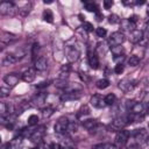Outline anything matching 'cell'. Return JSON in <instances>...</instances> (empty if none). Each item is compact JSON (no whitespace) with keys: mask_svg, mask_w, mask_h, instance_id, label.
<instances>
[{"mask_svg":"<svg viewBox=\"0 0 149 149\" xmlns=\"http://www.w3.org/2000/svg\"><path fill=\"white\" fill-rule=\"evenodd\" d=\"M81 125H83V127H84L85 129L91 130V129H93V128H95V127H97L98 122H97V120H95V119H85V120H83Z\"/></svg>","mask_w":149,"mask_h":149,"instance_id":"20","label":"cell"},{"mask_svg":"<svg viewBox=\"0 0 149 149\" xmlns=\"http://www.w3.org/2000/svg\"><path fill=\"white\" fill-rule=\"evenodd\" d=\"M80 91H66L61 95L62 101H69V100H74L80 98Z\"/></svg>","mask_w":149,"mask_h":149,"instance_id":"14","label":"cell"},{"mask_svg":"<svg viewBox=\"0 0 149 149\" xmlns=\"http://www.w3.org/2000/svg\"><path fill=\"white\" fill-rule=\"evenodd\" d=\"M114 72L118 73V74H120V73L123 72V65H122V63H118V64L115 65V68H114Z\"/></svg>","mask_w":149,"mask_h":149,"instance_id":"41","label":"cell"},{"mask_svg":"<svg viewBox=\"0 0 149 149\" xmlns=\"http://www.w3.org/2000/svg\"><path fill=\"white\" fill-rule=\"evenodd\" d=\"M95 86H97L99 90H105L106 87L109 86V81H108L107 79L102 78V79H99V80L95 83Z\"/></svg>","mask_w":149,"mask_h":149,"instance_id":"27","label":"cell"},{"mask_svg":"<svg viewBox=\"0 0 149 149\" xmlns=\"http://www.w3.org/2000/svg\"><path fill=\"white\" fill-rule=\"evenodd\" d=\"M88 64L94 70H97L99 68V58L94 52H90L88 54Z\"/></svg>","mask_w":149,"mask_h":149,"instance_id":"19","label":"cell"},{"mask_svg":"<svg viewBox=\"0 0 149 149\" xmlns=\"http://www.w3.org/2000/svg\"><path fill=\"white\" fill-rule=\"evenodd\" d=\"M95 34H97L99 37H105L106 34H107V31H106L105 28H102V27H98V28H95Z\"/></svg>","mask_w":149,"mask_h":149,"instance_id":"38","label":"cell"},{"mask_svg":"<svg viewBox=\"0 0 149 149\" xmlns=\"http://www.w3.org/2000/svg\"><path fill=\"white\" fill-rule=\"evenodd\" d=\"M45 98H47V93H38L37 95L34 97L33 102H35V105H37V106H41L45 101Z\"/></svg>","mask_w":149,"mask_h":149,"instance_id":"24","label":"cell"},{"mask_svg":"<svg viewBox=\"0 0 149 149\" xmlns=\"http://www.w3.org/2000/svg\"><path fill=\"white\" fill-rule=\"evenodd\" d=\"M0 125L7 127V128H13V121H10L8 118H5V116H0Z\"/></svg>","mask_w":149,"mask_h":149,"instance_id":"30","label":"cell"},{"mask_svg":"<svg viewBox=\"0 0 149 149\" xmlns=\"http://www.w3.org/2000/svg\"><path fill=\"white\" fill-rule=\"evenodd\" d=\"M79 76H80L81 80H84V81H88V78H87L86 73H79Z\"/></svg>","mask_w":149,"mask_h":149,"instance_id":"48","label":"cell"},{"mask_svg":"<svg viewBox=\"0 0 149 149\" xmlns=\"http://www.w3.org/2000/svg\"><path fill=\"white\" fill-rule=\"evenodd\" d=\"M108 21H109V23H120L121 20L116 14H111L108 16Z\"/></svg>","mask_w":149,"mask_h":149,"instance_id":"37","label":"cell"},{"mask_svg":"<svg viewBox=\"0 0 149 149\" xmlns=\"http://www.w3.org/2000/svg\"><path fill=\"white\" fill-rule=\"evenodd\" d=\"M93 149H102V144H98V146H95Z\"/></svg>","mask_w":149,"mask_h":149,"instance_id":"49","label":"cell"},{"mask_svg":"<svg viewBox=\"0 0 149 149\" xmlns=\"http://www.w3.org/2000/svg\"><path fill=\"white\" fill-rule=\"evenodd\" d=\"M127 108L130 112V114H137V115H146L147 113V105L142 101H128Z\"/></svg>","mask_w":149,"mask_h":149,"instance_id":"3","label":"cell"},{"mask_svg":"<svg viewBox=\"0 0 149 149\" xmlns=\"http://www.w3.org/2000/svg\"><path fill=\"white\" fill-rule=\"evenodd\" d=\"M21 144H22V137H21V136L14 139L10 143H8V146H9L10 149H19V148L21 147Z\"/></svg>","mask_w":149,"mask_h":149,"instance_id":"25","label":"cell"},{"mask_svg":"<svg viewBox=\"0 0 149 149\" xmlns=\"http://www.w3.org/2000/svg\"><path fill=\"white\" fill-rule=\"evenodd\" d=\"M112 5H113V1H112V0H106V1H104V7H105L106 9H109V8L112 7Z\"/></svg>","mask_w":149,"mask_h":149,"instance_id":"46","label":"cell"},{"mask_svg":"<svg viewBox=\"0 0 149 149\" xmlns=\"http://www.w3.org/2000/svg\"><path fill=\"white\" fill-rule=\"evenodd\" d=\"M30 8H31V3H28V5H26L23 8H19V13L21 14V15H23V16H26L29 12H30Z\"/></svg>","mask_w":149,"mask_h":149,"instance_id":"36","label":"cell"},{"mask_svg":"<svg viewBox=\"0 0 149 149\" xmlns=\"http://www.w3.org/2000/svg\"><path fill=\"white\" fill-rule=\"evenodd\" d=\"M7 113V104L0 101V115H3Z\"/></svg>","mask_w":149,"mask_h":149,"instance_id":"42","label":"cell"},{"mask_svg":"<svg viewBox=\"0 0 149 149\" xmlns=\"http://www.w3.org/2000/svg\"><path fill=\"white\" fill-rule=\"evenodd\" d=\"M69 118L68 116H61L55 126H54V129H55V133L59 134V135H63V134H66V129H68V125H69Z\"/></svg>","mask_w":149,"mask_h":149,"instance_id":"4","label":"cell"},{"mask_svg":"<svg viewBox=\"0 0 149 149\" xmlns=\"http://www.w3.org/2000/svg\"><path fill=\"white\" fill-rule=\"evenodd\" d=\"M62 137H63V140H62V143L61 144L64 147V149H74L76 148L73 141L68 136V134H63Z\"/></svg>","mask_w":149,"mask_h":149,"instance_id":"18","label":"cell"},{"mask_svg":"<svg viewBox=\"0 0 149 149\" xmlns=\"http://www.w3.org/2000/svg\"><path fill=\"white\" fill-rule=\"evenodd\" d=\"M54 107H51V106H47V107H43L42 109H41V112H42V115L44 116V118H49V116H51L52 114H54Z\"/></svg>","mask_w":149,"mask_h":149,"instance_id":"28","label":"cell"},{"mask_svg":"<svg viewBox=\"0 0 149 149\" xmlns=\"http://www.w3.org/2000/svg\"><path fill=\"white\" fill-rule=\"evenodd\" d=\"M79 55H80V52L76 47H68L66 48V58L70 63H73L76 61H78Z\"/></svg>","mask_w":149,"mask_h":149,"instance_id":"11","label":"cell"},{"mask_svg":"<svg viewBox=\"0 0 149 149\" xmlns=\"http://www.w3.org/2000/svg\"><path fill=\"white\" fill-rule=\"evenodd\" d=\"M78 130V122L76 120H70L69 125H68V129H66V134H71V133H76Z\"/></svg>","mask_w":149,"mask_h":149,"instance_id":"23","label":"cell"},{"mask_svg":"<svg viewBox=\"0 0 149 149\" xmlns=\"http://www.w3.org/2000/svg\"><path fill=\"white\" fill-rule=\"evenodd\" d=\"M0 143H1V136H0Z\"/></svg>","mask_w":149,"mask_h":149,"instance_id":"51","label":"cell"},{"mask_svg":"<svg viewBox=\"0 0 149 149\" xmlns=\"http://www.w3.org/2000/svg\"><path fill=\"white\" fill-rule=\"evenodd\" d=\"M139 63H140V57L136 56V55H133V56H130L128 58L129 66H136V65H139Z\"/></svg>","mask_w":149,"mask_h":149,"instance_id":"31","label":"cell"},{"mask_svg":"<svg viewBox=\"0 0 149 149\" xmlns=\"http://www.w3.org/2000/svg\"><path fill=\"white\" fill-rule=\"evenodd\" d=\"M16 35L12 34V33H7V31H3L0 34V42L3 43V44H10L13 43L14 41H16Z\"/></svg>","mask_w":149,"mask_h":149,"instance_id":"15","label":"cell"},{"mask_svg":"<svg viewBox=\"0 0 149 149\" xmlns=\"http://www.w3.org/2000/svg\"><path fill=\"white\" fill-rule=\"evenodd\" d=\"M125 41V35L121 31H114L111 34L109 38H108V42L111 45H122Z\"/></svg>","mask_w":149,"mask_h":149,"instance_id":"7","label":"cell"},{"mask_svg":"<svg viewBox=\"0 0 149 149\" xmlns=\"http://www.w3.org/2000/svg\"><path fill=\"white\" fill-rule=\"evenodd\" d=\"M102 149H119V148L112 143H102Z\"/></svg>","mask_w":149,"mask_h":149,"instance_id":"43","label":"cell"},{"mask_svg":"<svg viewBox=\"0 0 149 149\" xmlns=\"http://www.w3.org/2000/svg\"><path fill=\"white\" fill-rule=\"evenodd\" d=\"M84 7H85V9H86V10H88V12L98 13V7H97V5H95L94 2L86 1V2H84Z\"/></svg>","mask_w":149,"mask_h":149,"instance_id":"26","label":"cell"},{"mask_svg":"<svg viewBox=\"0 0 149 149\" xmlns=\"http://www.w3.org/2000/svg\"><path fill=\"white\" fill-rule=\"evenodd\" d=\"M19 12L16 5L12 1H1L0 2V15L13 16Z\"/></svg>","mask_w":149,"mask_h":149,"instance_id":"2","label":"cell"},{"mask_svg":"<svg viewBox=\"0 0 149 149\" xmlns=\"http://www.w3.org/2000/svg\"><path fill=\"white\" fill-rule=\"evenodd\" d=\"M20 78H21V77H20L17 73L10 72V73H7V74L3 77V81H5V84H7L9 87H14V86L17 85Z\"/></svg>","mask_w":149,"mask_h":149,"instance_id":"8","label":"cell"},{"mask_svg":"<svg viewBox=\"0 0 149 149\" xmlns=\"http://www.w3.org/2000/svg\"><path fill=\"white\" fill-rule=\"evenodd\" d=\"M88 114H90V108H88L86 105H84V106L78 111V113H77V118H83V116L88 115Z\"/></svg>","mask_w":149,"mask_h":149,"instance_id":"32","label":"cell"},{"mask_svg":"<svg viewBox=\"0 0 149 149\" xmlns=\"http://www.w3.org/2000/svg\"><path fill=\"white\" fill-rule=\"evenodd\" d=\"M19 107H20V111H24V109H27V108L30 107V104L27 100H22V101L19 102Z\"/></svg>","mask_w":149,"mask_h":149,"instance_id":"39","label":"cell"},{"mask_svg":"<svg viewBox=\"0 0 149 149\" xmlns=\"http://www.w3.org/2000/svg\"><path fill=\"white\" fill-rule=\"evenodd\" d=\"M121 22V26H122V28L125 29V30H128L129 33L132 31V30H134L135 29V23H133V22H130L128 19H125V20H121L120 21Z\"/></svg>","mask_w":149,"mask_h":149,"instance_id":"22","label":"cell"},{"mask_svg":"<svg viewBox=\"0 0 149 149\" xmlns=\"http://www.w3.org/2000/svg\"><path fill=\"white\" fill-rule=\"evenodd\" d=\"M129 123H132L129 114L128 115H123V116H118L112 121V123L109 125V128L113 129V132H119V130L123 129Z\"/></svg>","mask_w":149,"mask_h":149,"instance_id":"1","label":"cell"},{"mask_svg":"<svg viewBox=\"0 0 149 149\" xmlns=\"http://www.w3.org/2000/svg\"><path fill=\"white\" fill-rule=\"evenodd\" d=\"M115 100H116V97H115V94H113V93H108V94L104 98L105 105H113V104L115 102Z\"/></svg>","mask_w":149,"mask_h":149,"instance_id":"29","label":"cell"},{"mask_svg":"<svg viewBox=\"0 0 149 149\" xmlns=\"http://www.w3.org/2000/svg\"><path fill=\"white\" fill-rule=\"evenodd\" d=\"M44 130H45V127L44 126H40L36 129H34L33 133H31V135H30V137H29L31 140V142H34V143L40 142L43 139V136H44Z\"/></svg>","mask_w":149,"mask_h":149,"instance_id":"10","label":"cell"},{"mask_svg":"<svg viewBox=\"0 0 149 149\" xmlns=\"http://www.w3.org/2000/svg\"><path fill=\"white\" fill-rule=\"evenodd\" d=\"M9 94H10V90H9V87L0 86V99H1V98H7Z\"/></svg>","mask_w":149,"mask_h":149,"instance_id":"34","label":"cell"},{"mask_svg":"<svg viewBox=\"0 0 149 149\" xmlns=\"http://www.w3.org/2000/svg\"><path fill=\"white\" fill-rule=\"evenodd\" d=\"M35 78H36V71H35L34 68H30V69L26 70L21 74V79L23 81H26V83H31V81L35 80Z\"/></svg>","mask_w":149,"mask_h":149,"instance_id":"13","label":"cell"},{"mask_svg":"<svg viewBox=\"0 0 149 149\" xmlns=\"http://www.w3.org/2000/svg\"><path fill=\"white\" fill-rule=\"evenodd\" d=\"M90 102H91V105H92L93 107H95V108H102V107L105 106L104 98H102V97H100V95H98V94L93 95V97L91 98Z\"/></svg>","mask_w":149,"mask_h":149,"instance_id":"17","label":"cell"},{"mask_svg":"<svg viewBox=\"0 0 149 149\" xmlns=\"http://www.w3.org/2000/svg\"><path fill=\"white\" fill-rule=\"evenodd\" d=\"M50 149H64V147L61 143H51L50 144Z\"/></svg>","mask_w":149,"mask_h":149,"instance_id":"45","label":"cell"},{"mask_svg":"<svg viewBox=\"0 0 149 149\" xmlns=\"http://www.w3.org/2000/svg\"><path fill=\"white\" fill-rule=\"evenodd\" d=\"M33 149H38V148H37V147H36V148H33Z\"/></svg>","mask_w":149,"mask_h":149,"instance_id":"50","label":"cell"},{"mask_svg":"<svg viewBox=\"0 0 149 149\" xmlns=\"http://www.w3.org/2000/svg\"><path fill=\"white\" fill-rule=\"evenodd\" d=\"M144 37V34L142 30L140 29H134L129 33V40L133 42V43H139L142 41V38Z\"/></svg>","mask_w":149,"mask_h":149,"instance_id":"16","label":"cell"},{"mask_svg":"<svg viewBox=\"0 0 149 149\" xmlns=\"http://www.w3.org/2000/svg\"><path fill=\"white\" fill-rule=\"evenodd\" d=\"M147 139H148V132L144 128L135 129V132L133 133V141L135 142L136 146L147 142Z\"/></svg>","mask_w":149,"mask_h":149,"instance_id":"6","label":"cell"},{"mask_svg":"<svg viewBox=\"0 0 149 149\" xmlns=\"http://www.w3.org/2000/svg\"><path fill=\"white\" fill-rule=\"evenodd\" d=\"M38 49H40V45H38L37 43H35V44L33 45V50H31V54L35 56V55H36V52L38 51Z\"/></svg>","mask_w":149,"mask_h":149,"instance_id":"47","label":"cell"},{"mask_svg":"<svg viewBox=\"0 0 149 149\" xmlns=\"http://www.w3.org/2000/svg\"><path fill=\"white\" fill-rule=\"evenodd\" d=\"M129 136H130V133L128 130H125V129L119 130L115 135V146L119 148H122L123 146H126L128 143Z\"/></svg>","mask_w":149,"mask_h":149,"instance_id":"5","label":"cell"},{"mask_svg":"<svg viewBox=\"0 0 149 149\" xmlns=\"http://www.w3.org/2000/svg\"><path fill=\"white\" fill-rule=\"evenodd\" d=\"M83 28H84V30H85V31H88V33L93 31V24H92V23H90V22H84Z\"/></svg>","mask_w":149,"mask_h":149,"instance_id":"40","label":"cell"},{"mask_svg":"<svg viewBox=\"0 0 149 149\" xmlns=\"http://www.w3.org/2000/svg\"><path fill=\"white\" fill-rule=\"evenodd\" d=\"M34 69L35 71H45L48 69V61L45 57L43 56H40L37 58H35L34 61Z\"/></svg>","mask_w":149,"mask_h":149,"instance_id":"9","label":"cell"},{"mask_svg":"<svg viewBox=\"0 0 149 149\" xmlns=\"http://www.w3.org/2000/svg\"><path fill=\"white\" fill-rule=\"evenodd\" d=\"M111 51H112L114 57H120V56H123L125 49H123L122 45H112L111 47Z\"/></svg>","mask_w":149,"mask_h":149,"instance_id":"21","label":"cell"},{"mask_svg":"<svg viewBox=\"0 0 149 149\" xmlns=\"http://www.w3.org/2000/svg\"><path fill=\"white\" fill-rule=\"evenodd\" d=\"M43 19H44V21H47V22H52L54 15H52L51 10H49V9H45V10L43 12Z\"/></svg>","mask_w":149,"mask_h":149,"instance_id":"33","label":"cell"},{"mask_svg":"<svg viewBox=\"0 0 149 149\" xmlns=\"http://www.w3.org/2000/svg\"><path fill=\"white\" fill-rule=\"evenodd\" d=\"M49 86V81H41L40 84H37L36 85V88H38V90H42V88H44V87H48Z\"/></svg>","mask_w":149,"mask_h":149,"instance_id":"44","label":"cell"},{"mask_svg":"<svg viewBox=\"0 0 149 149\" xmlns=\"http://www.w3.org/2000/svg\"><path fill=\"white\" fill-rule=\"evenodd\" d=\"M121 149H126V148H121Z\"/></svg>","mask_w":149,"mask_h":149,"instance_id":"52","label":"cell"},{"mask_svg":"<svg viewBox=\"0 0 149 149\" xmlns=\"http://www.w3.org/2000/svg\"><path fill=\"white\" fill-rule=\"evenodd\" d=\"M135 83H136V81L130 80V79H122V80L119 81V88H120L121 91H123V92H129V91H132V90L134 88V86L136 85Z\"/></svg>","mask_w":149,"mask_h":149,"instance_id":"12","label":"cell"},{"mask_svg":"<svg viewBox=\"0 0 149 149\" xmlns=\"http://www.w3.org/2000/svg\"><path fill=\"white\" fill-rule=\"evenodd\" d=\"M37 123H38V116L35 115V114H31L28 118V125L29 126H36Z\"/></svg>","mask_w":149,"mask_h":149,"instance_id":"35","label":"cell"}]
</instances>
